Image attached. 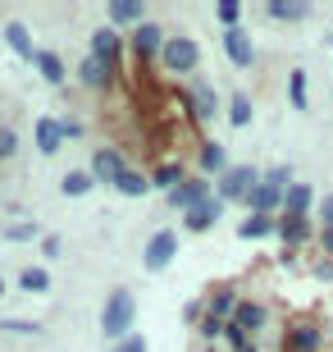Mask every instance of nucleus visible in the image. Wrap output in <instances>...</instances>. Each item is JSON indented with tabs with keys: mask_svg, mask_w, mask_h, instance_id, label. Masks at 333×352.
<instances>
[{
	"mask_svg": "<svg viewBox=\"0 0 333 352\" xmlns=\"http://www.w3.org/2000/svg\"><path fill=\"white\" fill-rule=\"evenodd\" d=\"M105 14H110V28H141L146 23V19H141V14H146L141 0H110Z\"/></svg>",
	"mask_w": 333,
	"mask_h": 352,
	"instance_id": "21",
	"label": "nucleus"
},
{
	"mask_svg": "<svg viewBox=\"0 0 333 352\" xmlns=\"http://www.w3.org/2000/svg\"><path fill=\"white\" fill-rule=\"evenodd\" d=\"M219 215H224V201L219 197H210V201H201L196 210H187L183 215V234H210L219 224Z\"/></svg>",
	"mask_w": 333,
	"mask_h": 352,
	"instance_id": "15",
	"label": "nucleus"
},
{
	"mask_svg": "<svg viewBox=\"0 0 333 352\" xmlns=\"http://www.w3.org/2000/svg\"><path fill=\"white\" fill-rule=\"evenodd\" d=\"M233 165H229V146L224 142H215V138H205L201 146H196V174H205V179H210V174H229Z\"/></svg>",
	"mask_w": 333,
	"mask_h": 352,
	"instance_id": "13",
	"label": "nucleus"
},
{
	"mask_svg": "<svg viewBox=\"0 0 333 352\" xmlns=\"http://www.w3.org/2000/svg\"><path fill=\"white\" fill-rule=\"evenodd\" d=\"M87 55H96V60H105L110 69H119V60H124V37H119L110 23H101L96 32H91V51Z\"/></svg>",
	"mask_w": 333,
	"mask_h": 352,
	"instance_id": "14",
	"label": "nucleus"
},
{
	"mask_svg": "<svg viewBox=\"0 0 333 352\" xmlns=\"http://www.w3.org/2000/svg\"><path fill=\"white\" fill-rule=\"evenodd\" d=\"M183 320H187L192 329H201V320H205V298H192V302H187V307H183Z\"/></svg>",
	"mask_w": 333,
	"mask_h": 352,
	"instance_id": "35",
	"label": "nucleus"
},
{
	"mask_svg": "<svg viewBox=\"0 0 333 352\" xmlns=\"http://www.w3.org/2000/svg\"><path fill=\"white\" fill-rule=\"evenodd\" d=\"M265 179L274 183V188H283V192H288V188H292V183H297V179H292V165H274V170H269Z\"/></svg>",
	"mask_w": 333,
	"mask_h": 352,
	"instance_id": "36",
	"label": "nucleus"
},
{
	"mask_svg": "<svg viewBox=\"0 0 333 352\" xmlns=\"http://www.w3.org/2000/svg\"><path fill=\"white\" fill-rule=\"evenodd\" d=\"M19 288L23 293H51V270L46 265H23L19 270Z\"/></svg>",
	"mask_w": 333,
	"mask_h": 352,
	"instance_id": "30",
	"label": "nucleus"
},
{
	"mask_svg": "<svg viewBox=\"0 0 333 352\" xmlns=\"http://www.w3.org/2000/svg\"><path fill=\"white\" fill-rule=\"evenodd\" d=\"M320 229H333V192L320 197Z\"/></svg>",
	"mask_w": 333,
	"mask_h": 352,
	"instance_id": "41",
	"label": "nucleus"
},
{
	"mask_svg": "<svg viewBox=\"0 0 333 352\" xmlns=\"http://www.w3.org/2000/svg\"><path fill=\"white\" fill-rule=\"evenodd\" d=\"M91 188H96L91 170H69L65 179H60V192H65V197H87Z\"/></svg>",
	"mask_w": 333,
	"mask_h": 352,
	"instance_id": "31",
	"label": "nucleus"
},
{
	"mask_svg": "<svg viewBox=\"0 0 333 352\" xmlns=\"http://www.w3.org/2000/svg\"><path fill=\"white\" fill-rule=\"evenodd\" d=\"M310 238H320V229H315L310 215H279V243H283V252L306 248Z\"/></svg>",
	"mask_w": 333,
	"mask_h": 352,
	"instance_id": "11",
	"label": "nucleus"
},
{
	"mask_svg": "<svg viewBox=\"0 0 333 352\" xmlns=\"http://www.w3.org/2000/svg\"><path fill=\"white\" fill-rule=\"evenodd\" d=\"M233 325L246 329V334L256 339L260 329L269 325V307H265V302H256V298H242V302H238V311H233Z\"/></svg>",
	"mask_w": 333,
	"mask_h": 352,
	"instance_id": "17",
	"label": "nucleus"
},
{
	"mask_svg": "<svg viewBox=\"0 0 333 352\" xmlns=\"http://www.w3.org/2000/svg\"><path fill=\"white\" fill-rule=\"evenodd\" d=\"M246 215H283V188L260 179V188L246 197Z\"/></svg>",
	"mask_w": 333,
	"mask_h": 352,
	"instance_id": "18",
	"label": "nucleus"
},
{
	"mask_svg": "<svg viewBox=\"0 0 333 352\" xmlns=\"http://www.w3.org/2000/svg\"><path fill=\"white\" fill-rule=\"evenodd\" d=\"M0 298H5V279H0Z\"/></svg>",
	"mask_w": 333,
	"mask_h": 352,
	"instance_id": "43",
	"label": "nucleus"
},
{
	"mask_svg": "<svg viewBox=\"0 0 333 352\" xmlns=\"http://www.w3.org/2000/svg\"><path fill=\"white\" fill-rule=\"evenodd\" d=\"M210 197H215L210 179H205V174H187V179H183L179 188H174V192L165 197V201H169L174 210H179V215H187V210H196L201 201H210Z\"/></svg>",
	"mask_w": 333,
	"mask_h": 352,
	"instance_id": "7",
	"label": "nucleus"
},
{
	"mask_svg": "<svg viewBox=\"0 0 333 352\" xmlns=\"http://www.w3.org/2000/svg\"><path fill=\"white\" fill-rule=\"evenodd\" d=\"M60 252H65V243H60V234H46V238H41V256H46V261H55Z\"/></svg>",
	"mask_w": 333,
	"mask_h": 352,
	"instance_id": "39",
	"label": "nucleus"
},
{
	"mask_svg": "<svg viewBox=\"0 0 333 352\" xmlns=\"http://www.w3.org/2000/svg\"><path fill=\"white\" fill-rule=\"evenodd\" d=\"M151 188H155V183H151V170H137V165H128V170H124V179L115 183L119 197H146Z\"/></svg>",
	"mask_w": 333,
	"mask_h": 352,
	"instance_id": "26",
	"label": "nucleus"
},
{
	"mask_svg": "<svg viewBox=\"0 0 333 352\" xmlns=\"http://www.w3.org/2000/svg\"><path fill=\"white\" fill-rule=\"evenodd\" d=\"M165 41H169V32L155 23V19H146L141 28H133L128 51H133V60H137V69H141V65H151V60H160V55H165Z\"/></svg>",
	"mask_w": 333,
	"mask_h": 352,
	"instance_id": "6",
	"label": "nucleus"
},
{
	"mask_svg": "<svg viewBox=\"0 0 333 352\" xmlns=\"http://www.w3.org/2000/svg\"><path fill=\"white\" fill-rule=\"evenodd\" d=\"M0 329H5V334H41L37 320H14V316H10V320H0Z\"/></svg>",
	"mask_w": 333,
	"mask_h": 352,
	"instance_id": "37",
	"label": "nucleus"
},
{
	"mask_svg": "<svg viewBox=\"0 0 333 352\" xmlns=\"http://www.w3.org/2000/svg\"><path fill=\"white\" fill-rule=\"evenodd\" d=\"M133 320H137V298H133V288H110L105 293V307H101V334L110 343H124L133 334Z\"/></svg>",
	"mask_w": 333,
	"mask_h": 352,
	"instance_id": "1",
	"label": "nucleus"
},
{
	"mask_svg": "<svg viewBox=\"0 0 333 352\" xmlns=\"http://www.w3.org/2000/svg\"><path fill=\"white\" fill-rule=\"evenodd\" d=\"M110 352H151V348H146V334H128V339L115 343Z\"/></svg>",
	"mask_w": 333,
	"mask_h": 352,
	"instance_id": "38",
	"label": "nucleus"
},
{
	"mask_svg": "<svg viewBox=\"0 0 333 352\" xmlns=\"http://www.w3.org/2000/svg\"><path fill=\"white\" fill-rule=\"evenodd\" d=\"M183 179H187V170H183V160H160V165L151 170V183H155V188H165V197L174 192V188H179Z\"/></svg>",
	"mask_w": 333,
	"mask_h": 352,
	"instance_id": "29",
	"label": "nucleus"
},
{
	"mask_svg": "<svg viewBox=\"0 0 333 352\" xmlns=\"http://www.w3.org/2000/svg\"><path fill=\"white\" fill-rule=\"evenodd\" d=\"M0 238H5V243H37V238H46V234L37 229V220H19V224H10Z\"/></svg>",
	"mask_w": 333,
	"mask_h": 352,
	"instance_id": "32",
	"label": "nucleus"
},
{
	"mask_svg": "<svg viewBox=\"0 0 333 352\" xmlns=\"http://www.w3.org/2000/svg\"><path fill=\"white\" fill-rule=\"evenodd\" d=\"M19 129H14V124H0V165H5V160H14L19 156Z\"/></svg>",
	"mask_w": 333,
	"mask_h": 352,
	"instance_id": "34",
	"label": "nucleus"
},
{
	"mask_svg": "<svg viewBox=\"0 0 333 352\" xmlns=\"http://www.w3.org/2000/svg\"><path fill=\"white\" fill-rule=\"evenodd\" d=\"M192 110H196V124H210V119L219 115V91L215 82H205V78H192Z\"/></svg>",
	"mask_w": 333,
	"mask_h": 352,
	"instance_id": "19",
	"label": "nucleus"
},
{
	"mask_svg": "<svg viewBox=\"0 0 333 352\" xmlns=\"http://www.w3.org/2000/svg\"><path fill=\"white\" fill-rule=\"evenodd\" d=\"M288 105H292L297 115H306V110H310V96H306V69H301V65L288 69Z\"/></svg>",
	"mask_w": 333,
	"mask_h": 352,
	"instance_id": "27",
	"label": "nucleus"
},
{
	"mask_svg": "<svg viewBox=\"0 0 333 352\" xmlns=\"http://www.w3.org/2000/svg\"><path fill=\"white\" fill-rule=\"evenodd\" d=\"M251 119H256V101H251V91L233 87L229 91V124H233V129H251Z\"/></svg>",
	"mask_w": 333,
	"mask_h": 352,
	"instance_id": "23",
	"label": "nucleus"
},
{
	"mask_svg": "<svg viewBox=\"0 0 333 352\" xmlns=\"http://www.w3.org/2000/svg\"><path fill=\"white\" fill-rule=\"evenodd\" d=\"M60 129H65V142H78V138L87 133V124H78V119H60Z\"/></svg>",
	"mask_w": 333,
	"mask_h": 352,
	"instance_id": "40",
	"label": "nucleus"
},
{
	"mask_svg": "<svg viewBox=\"0 0 333 352\" xmlns=\"http://www.w3.org/2000/svg\"><path fill=\"white\" fill-rule=\"evenodd\" d=\"M224 55H229V65L233 69H251L260 60V51H256V37L246 32V28H233V32H224Z\"/></svg>",
	"mask_w": 333,
	"mask_h": 352,
	"instance_id": "9",
	"label": "nucleus"
},
{
	"mask_svg": "<svg viewBox=\"0 0 333 352\" xmlns=\"http://www.w3.org/2000/svg\"><path fill=\"white\" fill-rule=\"evenodd\" d=\"M251 352H260V348H251Z\"/></svg>",
	"mask_w": 333,
	"mask_h": 352,
	"instance_id": "44",
	"label": "nucleus"
},
{
	"mask_svg": "<svg viewBox=\"0 0 333 352\" xmlns=\"http://www.w3.org/2000/svg\"><path fill=\"white\" fill-rule=\"evenodd\" d=\"M87 170H91V179H96V183H110V188H115V183L124 179V170H128V160H124L119 146H96Z\"/></svg>",
	"mask_w": 333,
	"mask_h": 352,
	"instance_id": "8",
	"label": "nucleus"
},
{
	"mask_svg": "<svg viewBox=\"0 0 333 352\" xmlns=\"http://www.w3.org/2000/svg\"><path fill=\"white\" fill-rule=\"evenodd\" d=\"M265 14L274 19V23H301L310 14V5H301V0H269Z\"/></svg>",
	"mask_w": 333,
	"mask_h": 352,
	"instance_id": "28",
	"label": "nucleus"
},
{
	"mask_svg": "<svg viewBox=\"0 0 333 352\" xmlns=\"http://www.w3.org/2000/svg\"><path fill=\"white\" fill-rule=\"evenodd\" d=\"M179 256V229H155L151 238H146V248H141V270H169V261Z\"/></svg>",
	"mask_w": 333,
	"mask_h": 352,
	"instance_id": "5",
	"label": "nucleus"
},
{
	"mask_svg": "<svg viewBox=\"0 0 333 352\" xmlns=\"http://www.w3.org/2000/svg\"><path fill=\"white\" fill-rule=\"evenodd\" d=\"M283 352H324V325L315 316H292L283 325V339H279Z\"/></svg>",
	"mask_w": 333,
	"mask_h": 352,
	"instance_id": "3",
	"label": "nucleus"
},
{
	"mask_svg": "<svg viewBox=\"0 0 333 352\" xmlns=\"http://www.w3.org/2000/svg\"><path fill=\"white\" fill-rule=\"evenodd\" d=\"M315 243H320V256H329V261H333V229H320Z\"/></svg>",
	"mask_w": 333,
	"mask_h": 352,
	"instance_id": "42",
	"label": "nucleus"
},
{
	"mask_svg": "<svg viewBox=\"0 0 333 352\" xmlns=\"http://www.w3.org/2000/svg\"><path fill=\"white\" fill-rule=\"evenodd\" d=\"M78 82L87 91H105L115 87V69L105 65V60H96V55H82V65H78Z\"/></svg>",
	"mask_w": 333,
	"mask_h": 352,
	"instance_id": "16",
	"label": "nucleus"
},
{
	"mask_svg": "<svg viewBox=\"0 0 333 352\" xmlns=\"http://www.w3.org/2000/svg\"><path fill=\"white\" fill-rule=\"evenodd\" d=\"M260 179H265V174H260L256 165H233L229 174H219V179H215V197L224 201V206H233V201H242V206H246V197L260 188Z\"/></svg>",
	"mask_w": 333,
	"mask_h": 352,
	"instance_id": "2",
	"label": "nucleus"
},
{
	"mask_svg": "<svg viewBox=\"0 0 333 352\" xmlns=\"http://www.w3.org/2000/svg\"><path fill=\"white\" fill-rule=\"evenodd\" d=\"M160 65H165L169 78H192L196 65H201V46L192 37H169L165 41V55H160Z\"/></svg>",
	"mask_w": 333,
	"mask_h": 352,
	"instance_id": "4",
	"label": "nucleus"
},
{
	"mask_svg": "<svg viewBox=\"0 0 333 352\" xmlns=\"http://www.w3.org/2000/svg\"><path fill=\"white\" fill-rule=\"evenodd\" d=\"M32 69H37L51 87H65V78H69V65H65V55H60V51H37V65H32Z\"/></svg>",
	"mask_w": 333,
	"mask_h": 352,
	"instance_id": "25",
	"label": "nucleus"
},
{
	"mask_svg": "<svg viewBox=\"0 0 333 352\" xmlns=\"http://www.w3.org/2000/svg\"><path fill=\"white\" fill-rule=\"evenodd\" d=\"M310 206H320V197H315V188L310 183L297 179L288 192H283V215H310Z\"/></svg>",
	"mask_w": 333,
	"mask_h": 352,
	"instance_id": "22",
	"label": "nucleus"
},
{
	"mask_svg": "<svg viewBox=\"0 0 333 352\" xmlns=\"http://www.w3.org/2000/svg\"><path fill=\"white\" fill-rule=\"evenodd\" d=\"M238 238L242 243H260V238H279V215H246L238 224Z\"/></svg>",
	"mask_w": 333,
	"mask_h": 352,
	"instance_id": "24",
	"label": "nucleus"
},
{
	"mask_svg": "<svg viewBox=\"0 0 333 352\" xmlns=\"http://www.w3.org/2000/svg\"><path fill=\"white\" fill-rule=\"evenodd\" d=\"M215 19L224 23V32H233V28H242V5L238 0H215Z\"/></svg>",
	"mask_w": 333,
	"mask_h": 352,
	"instance_id": "33",
	"label": "nucleus"
},
{
	"mask_svg": "<svg viewBox=\"0 0 333 352\" xmlns=\"http://www.w3.org/2000/svg\"><path fill=\"white\" fill-rule=\"evenodd\" d=\"M32 146H37V156H60V146H65V129H60V119L55 115H37L32 119Z\"/></svg>",
	"mask_w": 333,
	"mask_h": 352,
	"instance_id": "12",
	"label": "nucleus"
},
{
	"mask_svg": "<svg viewBox=\"0 0 333 352\" xmlns=\"http://www.w3.org/2000/svg\"><path fill=\"white\" fill-rule=\"evenodd\" d=\"M5 46H10L14 55H19V60H27V65H37V41H32V32H27L23 23H19V19H10V23H5Z\"/></svg>",
	"mask_w": 333,
	"mask_h": 352,
	"instance_id": "20",
	"label": "nucleus"
},
{
	"mask_svg": "<svg viewBox=\"0 0 333 352\" xmlns=\"http://www.w3.org/2000/svg\"><path fill=\"white\" fill-rule=\"evenodd\" d=\"M238 302H242V293H238L233 279H219V284L205 288V316H215V320H233Z\"/></svg>",
	"mask_w": 333,
	"mask_h": 352,
	"instance_id": "10",
	"label": "nucleus"
}]
</instances>
